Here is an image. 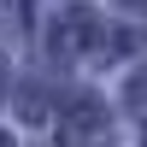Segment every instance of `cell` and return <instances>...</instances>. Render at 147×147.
<instances>
[{
  "mask_svg": "<svg viewBox=\"0 0 147 147\" xmlns=\"http://www.w3.org/2000/svg\"><path fill=\"white\" fill-rule=\"evenodd\" d=\"M112 136V118H106V106L94 100V94H82V100L65 106V118H59V147H106Z\"/></svg>",
  "mask_w": 147,
  "mask_h": 147,
  "instance_id": "obj_1",
  "label": "cell"
},
{
  "mask_svg": "<svg viewBox=\"0 0 147 147\" xmlns=\"http://www.w3.org/2000/svg\"><path fill=\"white\" fill-rule=\"evenodd\" d=\"M94 47H106L100 18H94L88 6H71L65 18L53 24V53H59V59H77V53H94Z\"/></svg>",
  "mask_w": 147,
  "mask_h": 147,
  "instance_id": "obj_2",
  "label": "cell"
},
{
  "mask_svg": "<svg viewBox=\"0 0 147 147\" xmlns=\"http://www.w3.org/2000/svg\"><path fill=\"white\" fill-rule=\"evenodd\" d=\"M129 100H147V71H141V77H129Z\"/></svg>",
  "mask_w": 147,
  "mask_h": 147,
  "instance_id": "obj_3",
  "label": "cell"
},
{
  "mask_svg": "<svg viewBox=\"0 0 147 147\" xmlns=\"http://www.w3.org/2000/svg\"><path fill=\"white\" fill-rule=\"evenodd\" d=\"M0 147H12V136H0Z\"/></svg>",
  "mask_w": 147,
  "mask_h": 147,
  "instance_id": "obj_4",
  "label": "cell"
},
{
  "mask_svg": "<svg viewBox=\"0 0 147 147\" xmlns=\"http://www.w3.org/2000/svg\"><path fill=\"white\" fill-rule=\"evenodd\" d=\"M0 82H6V71H0Z\"/></svg>",
  "mask_w": 147,
  "mask_h": 147,
  "instance_id": "obj_5",
  "label": "cell"
}]
</instances>
